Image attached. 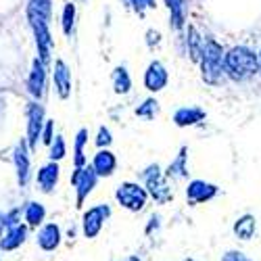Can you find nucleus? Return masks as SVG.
Returning a JSON list of instances; mask_svg holds the SVG:
<instances>
[{"instance_id": "19", "label": "nucleus", "mask_w": 261, "mask_h": 261, "mask_svg": "<svg viewBox=\"0 0 261 261\" xmlns=\"http://www.w3.org/2000/svg\"><path fill=\"white\" fill-rule=\"evenodd\" d=\"M163 173L167 180H186L188 178V148L186 146L180 148L176 159L167 165V169Z\"/></svg>"}, {"instance_id": "2", "label": "nucleus", "mask_w": 261, "mask_h": 261, "mask_svg": "<svg viewBox=\"0 0 261 261\" xmlns=\"http://www.w3.org/2000/svg\"><path fill=\"white\" fill-rule=\"evenodd\" d=\"M224 48L222 44H217L213 38L205 40V48H203V57H201V75L205 80V84L209 86H222L226 82V67H224Z\"/></svg>"}, {"instance_id": "3", "label": "nucleus", "mask_w": 261, "mask_h": 261, "mask_svg": "<svg viewBox=\"0 0 261 261\" xmlns=\"http://www.w3.org/2000/svg\"><path fill=\"white\" fill-rule=\"evenodd\" d=\"M28 19H30V25L34 30L36 46H38V59L44 65H48L50 55H53V46H55V40H53V34H50V19L32 11V9H28Z\"/></svg>"}, {"instance_id": "37", "label": "nucleus", "mask_w": 261, "mask_h": 261, "mask_svg": "<svg viewBox=\"0 0 261 261\" xmlns=\"http://www.w3.org/2000/svg\"><path fill=\"white\" fill-rule=\"evenodd\" d=\"M259 73H261V53H259Z\"/></svg>"}, {"instance_id": "15", "label": "nucleus", "mask_w": 261, "mask_h": 261, "mask_svg": "<svg viewBox=\"0 0 261 261\" xmlns=\"http://www.w3.org/2000/svg\"><path fill=\"white\" fill-rule=\"evenodd\" d=\"M61 228L57 224H44L40 230H38V236H36V243L42 251H46V253H53L59 249L61 245Z\"/></svg>"}, {"instance_id": "12", "label": "nucleus", "mask_w": 261, "mask_h": 261, "mask_svg": "<svg viewBox=\"0 0 261 261\" xmlns=\"http://www.w3.org/2000/svg\"><path fill=\"white\" fill-rule=\"evenodd\" d=\"M169 82V73L161 61H150L144 71V88L148 92H161Z\"/></svg>"}, {"instance_id": "7", "label": "nucleus", "mask_w": 261, "mask_h": 261, "mask_svg": "<svg viewBox=\"0 0 261 261\" xmlns=\"http://www.w3.org/2000/svg\"><path fill=\"white\" fill-rule=\"evenodd\" d=\"M111 217V207L109 205H94L82 217V230L86 238H96L105 226V222Z\"/></svg>"}, {"instance_id": "35", "label": "nucleus", "mask_w": 261, "mask_h": 261, "mask_svg": "<svg viewBox=\"0 0 261 261\" xmlns=\"http://www.w3.org/2000/svg\"><path fill=\"white\" fill-rule=\"evenodd\" d=\"M7 232V224H5V215H0V236Z\"/></svg>"}, {"instance_id": "39", "label": "nucleus", "mask_w": 261, "mask_h": 261, "mask_svg": "<svg viewBox=\"0 0 261 261\" xmlns=\"http://www.w3.org/2000/svg\"><path fill=\"white\" fill-rule=\"evenodd\" d=\"M123 3H125V5H127V0H123Z\"/></svg>"}, {"instance_id": "29", "label": "nucleus", "mask_w": 261, "mask_h": 261, "mask_svg": "<svg viewBox=\"0 0 261 261\" xmlns=\"http://www.w3.org/2000/svg\"><path fill=\"white\" fill-rule=\"evenodd\" d=\"M113 144V134H111V129L109 127H98V134H96V146H98V150L100 148H109Z\"/></svg>"}, {"instance_id": "13", "label": "nucleus", "mask_w": 261, "mask_h": 261, "mask_svg": "<svg viewBox=\"0 0 261 261\" xmlns=\"http://www.w3.org/2000/svg\"><path fill=\"white\" fill-rule=\"evenodd\" d=\"M53 84H55V90L59 94L61 100H67L71 96V71L67 67V63L63 59L55 61V67H53Z\"/></svg>"}, {"instance_id": "4", "label": "nucleus", "mask_w": 261, "mask_h": 261, "mask_svg": "<svg viewBox=\"0 0 261 261\" xmlns=\"http://www.w3.org/2000/svg\"><path fill=\"white\" fill-rule=\"evenodd\" d=\"M140 178L144 180V188L148 192V197L150 199H155V203L159 205H165L173 199V192L167 184V178H165V173L161 171V167L157 163L153 165H148L142 173H140Z\"/></svg>"}, {"instance_id": "24", "label": "nucleus", "mask_w": 261, "mask_h": 261, "mask_svg": "<svg viewBox=\"0 0 261 261\" xmlns=\"http://www.w3.org/2000/svg\"><path fill=\"white\" fill-rule=\"evenodd\" d=\"M86 142H88V129L82 127V129H77L75 140H73V165L75 167H84L86 165V153H84Z\"/></svg>"}, {"instance_id": "34", "label": "nucleus", "mask_w": 261, "mask_h": 261, "mask_svg": "<svg viewBox=\"0 0 261 261\" xmlns=\"http://www.w3.org/2000/svg\"><path fill=\"white\" fill-rule=\"evenodd\" d=\"M159 42H161V34L155 32V30H148L146 32V44L153 48V46H159Z\"/></svg>"}, {"instance_id": "32", "label": "nucleus", "mask_w": 261, "mask_h": 261, "mask_svg": "<svg viewBox=\"0 0 261 261\" xmlns=\"http://www.w3.org/2000/svg\"><path fill=\"white\" fill-rule=\"evenodd\" d=\"M5 224L7 228H13V226H19L21 224V209H11L9 213H5Z\"/></svg>"}, {"instance_id": "1", "label": "nucleus", "mask_w": 261, "mask_h": 261, "mask_svg": "<svg viewBox=\"0 0 261 261\" xmlns=\"http://www.w3.org/2000/svg\"><path fill=\"white\" fill-rule=\"evenodd\" d=\"M224 67L232 82H247L259 73V55L249 46H234L224 57Z\"/></svg>"}, {"instance_id": "25", "label": "nucleus", "mask_w": 261, "mask_h": 261, "mask_svg": "<svg viewBox=\"0 0 261 261\" xmlns=\"http://www.w3.org/2000/svg\"><path fill=\"white\" fill-rule=\"evenodd\" d=\"M169 15H171V23L176 30L184 28V21H186V7H184V0H165Z\"/></svg>"}, {"instance_id": "38", "label": "nucleus", "mask_w": 261, "mask_h": 261, "mask_svg": "<svg viewBox=\"0 0 261 261\" xmlns=\"http://www.w3.org/2000/svg\"><path fill=\"white\" fill-rule=\"evenodd\" d=\"M184 261H194V259H184Z\"/></svg>"}, {"instance_id": "18", "label": "nucleus", "mask_w": 261, "mask_h": 261, "mask_svg": "<svg viewBox=\"0 0 261 261\" xmlns=\"http://www.w3.org/2000/svg\"><path fill=\"white\" fill-rule=\"evenodd\" d=\"M207 113L199 107H180L176 113H173V123L178 127H190V125H197L201 121H205Z\"/></svg>"}, {"instance_id": "11", "label": "nucleus", "mask_w": 261, "mask_h": 261, "mask_svg": "<svg viewBox=\"0 0 261 261\" xmlns=\"http://www.w3.org/2000/svg\"><path fill=\"white\" fill-rule=\"evenodd\" d=\"M46 77H48L46 65L36 57L34 63H32L30 77H28V92H30L36 100H42V98H44V94H46Z\"/></svg>"}, {"instance_id": "14", "label": "nucleus", "mask_w": 261, "mask_h": 261, "mask_svg": "<svg viewBox=\"0 0 261 261\" xmlns=\"http://www.w3.org/2000/svg\"><path fill=\"white\" fill-rule=\"evenodd\" d=\"M59 176H61V169H59V163L50 161L46 165H42L36 173V186L40 192H44V194H50L57 184H59Z\"/></svg>"}, {"instance_id": "30", "label": "nucleus", "mask_w": 261, "mask_h": 261, "mask_svg": "<svg viewBox=\"0 0 261 261\" xmlns=\"http://www.w3.org/2000/svg\"><path fill=\"white\" fill-rule=\"evenodd\" d=\"M127 5L132 7L138 15H144V11L157 7V0H127Z\"/></svg>"}, {"instance_id": "21", "label": "nucleus", "mask_w": 261, "mask_h": 261, "mask_svg": "<svg viewBox=\"0 0 261 261\" xmlns=\"http://www.w3.org/2000/svg\"><path fill=\"white\" fill-rule=\"evenodd\" d=\"M23 217H25L28 228H38V226L42 228V226H44V220H46V209H44V205H42V203L32 201V203L25 205Z\"/></svg>"}, {"instance_id": "28", "label": "nucleus", "mask_w": 261, "mask_h": 261, "mask_svg": "<svg viewBox=\"0 0 261 261\" xmlns=\"http://www.w3.org/2000/svg\"><path fill=\"white\" fill-rule=\"evenodd\" d=\"M65 155H67V142L63 140V136H57L50 144V161L59 163L61 159H65Z\"/></svg>"}, {"instance_id": "26", "label": "nucleus", "mask_w": 261, "mask_h": 261, "mask_svg": "<svg viewBox=\"0 0 261 261\" xmlns=\"http://www.w3.org/2000/svg\"><path fill=\"white\" fill-rule=\"evenodd\" d=\"M73 25H75V5H73V3H67V5L63 7V13H61V28H63V34H65V36H71Z\"/></svg>"}, {"instance_id": "36", "label": "nucleus", "mask_w": 261, "mask_h": 261, "mask_svg": "<svg viewBox=\"0 0 261 261\" xmlns=\"http://www.w3.org/2000/svg\"><path fill=\"white\" fill-rule=\"evenodd\" d=\"M123 261H140V257H138V255H129V257H125Z\"/></svg>"}, {"instance_id": "6", "label": "nucleus", "mask_w": 261, "mask_h": 261, "mask_svg": "<svg viewBox=\"0 0 261 261\" xmlns=\"http://www.w3.org/2000/svg\"><path fill=\"white\" fill-rule=\"evenodd\" d=\"M98 176L92 169V165H84V167H75L71 173V186L75 188V205L82 207L84 201L88 199V194L96 188Z\"/></svg>"}, {"instance_id": "23", "label": "nucleus", "mask_w": 261, "mask_h": 261, "mask_svg": "<svg viewBox=\"0 0 261 261\" xmlns=\"http://www.w3.org/2000/svg\"><path fill=\"white\" fill-rule=\"evenodd\" d=\"M111 82H113V90L117 94H127L132 90V77H129V73L123 65L121 67H115V71L111 73Z\"/></svg>"}, {"instance_id": "22", "label": "nucleus", "mask_w": 261, "mask_h": 261, "mask_svg": "<svg viewBox=\"0 0 261 261\" xmlns=\"http://www.w3.org/2000/svg\"><path fill=\"white\" fill-rule=\"evenodd\" d=\"M186 44H188V55L194 63H199L203 57V48H205V38L199 36V32L194 30L192 25H188V38H186Z\"/></svg>"}, {"instance_id": "8", "label": "nucleus", "mask_w": 261, "mask_h": 261, "mask_svg": "<svg viewBox=\"0 0 261 261\" xmlns=\"http://www.w3.org/2000/svg\"><path fill=\"white\" fill-rule=\"evenodd\" d=\"M44 107H42L38 100L28 105V144L30 148L38 146V140L42 138V129H44Z\"/></svg>"}, {"instance_id": "5", "label": "nucleus", "mask_w": 261, "mask_h": 261, "mask_svg": "<svg viewBox=\"0 0 261 261\" xmlns=\"http://www.w3.org/2000/svg\"><path fill=\"white\" fill-rule=\"evenodd\" d=\"M115 199L123 209L132 211V213H138V211H142L146 207L148 192L138 182H121L117 186V190H115Z\"/></svg>"}, {"instance_id": "17", "label": "nucleus", "mask_w": 261, "mask_h": 261, "mask_svg": "<svg viewBox=\"0 0 261 261\" xmlns=\"http://www.w3.org/2000/svg\"><path fill=\"white\" fill-rule=\"evenodd\" d=\"M28 241V224H19L13 228H7V232L0 236V249L3 251H15Z\"/></svg>"}, {"instance_id": "20", "label": "nucleus", "mask_w": 261, "mask_h": 261, "mask_svg": "<svg viewBox=\"0 0 261 261\" xmlns=\"http://www.w3.org/2000/svg\"><path fill=\"white\" fill-rule=\"evenodd\" d=\"M234 234L236 238H241V241H251V238L255 236V230H257V220H255V215L251 213H245L241 215L238 220L234 222Z\"/></svg>"}, {"instance_id": "10", "label": "nucleus", "mask_w": 261, "mask_h": 261, "mask_svg": "<svg viewBox=\"0 0 261 261\" xmlns=\"http://www.w3.org/2000/svg\"><path fill=\"white\" fill-rule=\"evenodd\" d=\"M13 163L17 171V180L21 186H28L30 176H32V159H30V144L25 138H21L13 150Z\"/></svg>"}, {"instance_id": "33", "label": "nucleus", "mask_w": 261, "mask_h": 261, "mask_svg": "<svg viewBox=\"0 0 261 261\" xmlns=\"http://www.w3.org/2000/svg\"><path fill=\"white\" fill-rule=\"evenodd\" d=\"M222 261H251L243 251H228L222 255Z\"/></svg>"}, {"instance_id": "9", "label": "nucleus", "mask_w": 261, "mask_h": 261, "mask_svg": "<svg viewBox=\"0 0 261 261\" xmlns=\"http://www.w3.org/2000/svg\"><path fill=\"white\" fill-rule=\"evenodd\" d=\"M217 192H220V188H217L215 184L211 182H205V180H190L188 186H186V201L188 205H205L209 201H213L217 197Z\"/></svg>"}, {"instance_id": "16", "label": "nucleus", "mask_w": 261, "mask_h": 261, "mask_svg": "<svg viewBox=\"0 0 261 261\" xmlns=\"http://www.w3.org/2000/svg\"><path fill=\"white\" fill-rule=\"evenodd\" d=\"M92 169L96 171L98 178L113 176L115 169H117V157L109 148H100L98 153L94 155V159H92Z\"/></svg>"}, {"instance_id": "31", "label": "nucleus", "mask_w": 261, "mask_h": 261, "mask_svg": "<svg viewBox=\"0 0 261 261\" xmlns=\"http://www.w3.org/2000/svg\"><path fill=\"white\" fill-rule=\"evenodd\" d=\"M55 121L53 119H46V123H44V129H42V142L44 144H53L55 142Z\"/></svg>"}, {"instance_id": "27", "label": "nucleus", "mask_w": 261, "mask_h": 261, "mask_svg": "<svg viewBox=\"0 0 261 261\" xmlns=\"http://www.w3.org/2000/svg\"><path fill=\"white\" fill-rule=\"evenodd\" d=\"M157 113H159V102L155 98H146L142 105L136 107V115L142 119H155Z\"/></svg>"}]
</instances>
